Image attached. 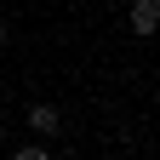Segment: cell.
<instances>
[{
  "label": "cell",
  "instance_id": "cell-2",
  "mask_svg": "<svg viewBox=\"0 0 160 160\" xmlns=\"http://www.w3.org/2000/svg\"><path fill=\"white\" fill-rule=\"evenodd\" d=\"M29 126H34L40 137H57V126H63V120H57L52 103H34V109H29Z\"/></svg>",
  "mask_w": 160,
  "mask_h": 160
},
{
  "label": "cell",
  "instance_id": "cell-1",
  "mask_svg": "<svg viewBox=\"0 0 160 160\" xmlns=\"http://www.w3.org/2000/svg\"><path fill=\"white\" fill-rule=\"evenodd\" d=\"M132 29L137 34H154L160 29V0H132Z\"/></svg>",
  "mask_w": 160,
  "mask_h": 160
},
{
  "label": "cell",
  "instance_id": "cell-4",
  "mask_svg": "<svg viewBox=\"0 0 160 160\" xmlns=\"http://www.w3.org/2000/svg\"><path fill=\"white\" fill-rule=\"evenodd\" d=\"M0 52H6V23H0Z\"/></svg>",
  "mask_w": 160,
  "mask_h": 160
},
{
  "label": "cell",
  "instance_id": "cell-3",
  "mask_svg": "<svg viewBox=\"0 0 160 160\" xmlns=\"http://www.w3.org/2000/svg\"><path fill=\"white\" fill-rule=\"evenodd\" d=\"M46 154H52L46 143H23V149H17V160H46Z\"/></svg>",
  "mask_w": 160,
  "mask_h": 160
}]
</instances>
